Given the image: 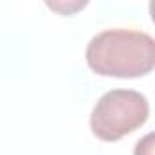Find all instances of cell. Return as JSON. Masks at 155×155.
<instances>
[{"mask_svg": "<svg viewBox=\"0 0 155 155\" xmlns=\"http://www.w3.org/2000/svg\"><path fill=\"white\" fill-rule=\"evenodd\" d=\"M46 6L49 9L64 15V17H69V15H75L79 9L86 8L88 2H86V0H71V2H66V0H55V2H49V0H48Z\"/></svg>", "mask_w": 155, "mask_h": 155, "instance_id": "cell-3", "label": "cell"}, {"mask_svg": "<svg viewBox=\"0 0 155 155\" xmlns=\"http://www.w3.org/2000/svg\"><path fill=\"white\" fill-rule=\"evenodd\" d=\"M148 99L135 90H110L93 106L90 128L99 140L117 142L146 124Z\"/></svg>", "mask_w": 155, "mask_h": 155, "instance_id": "cell-2", "label": "cell"}, {"mask_svg": "<svg viewBox=\"0 0 155 155\" xmlns=\"http://www.w3.org/2000/svg\"><path fill=\"white\" fill-rule=\"evenodd\" d=\"M133 155H153V133H148L137 140Z\"/></svg>", "mask_w": 155, "mask_h": 155, "instance_id": "cell-4", "label": "cell"}, {"mask_svg": "<svg viewBox=\"0 0 155 155\" xmlns=\"http://www.w3.org/2000/svg\"><path fill=\"white\" fill-rule=\"evenodd\" d=\"M86 62L101 77L139 79L155 66V40L144 31L104 29L88 42Z\"/></svg>", "mask_w": 155, "mask_h": 155, "instance_id": "cell-1", "label": "cell"}]
</instances>
